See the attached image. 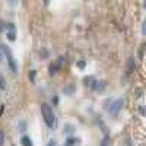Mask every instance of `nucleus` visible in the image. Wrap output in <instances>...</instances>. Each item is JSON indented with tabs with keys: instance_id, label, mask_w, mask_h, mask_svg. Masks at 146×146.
Returning a JSON list of instances; mask_svg holds the SVG:
<instances>
[{
	"instance_id": "f257e3e1",
	"label": "nucleus",
	"mask_w": 146,
	"mask_h": 146,
	"mask_svg": "<svg viewBox=\"0 0 146 146\" xmlns=\"http://www.w3.org/2000/svg\"><path fill=\"white\" fill-rule=\"evenodd\" d=\"M41 115H42V120H44L45 126L50 130H54L56 129V114L53 111V108L45 102L41 104Z\"/></svg>"
},
{
	"instance_id": "f03ea898",
	"label": "nucleus",
	"mask_w": 146,
	"mask_h": 146,
	"mask_svg": "<svg viewBox=\"0 0 146 146\" xmlns=\"http://www.w3.org/2000/svg\"><path fill=\"white\" fill-rule=\"evenodd\" d=\"M124 107V98H115V100H107L105 104H104V108H105V111L110 114V115H118V113L123 110Z\"/></svg>"
},
{
	"instance_id": "7ed1b4c3",
	"label": "nucleus",
	"mask_w": 146,
	"mask_h": 146,
	"mask_svg": "<svg viewBox=\"0 0 146 146\" xmlns=\"http://www.w3.org/2000/svg\"><path fill=\"white\" fill-rule=\"evenodd\" d=\"M0 47H2V50L6 56V60H7V64H9V69L12 70V73H18V64L15 62V58H13V54H12L10 51V48L7 45H3V44H0Z\"/></svg>"
},
{
	"instance_id": "20e7f679",
	"label": "nucleus",
	"mask_w": 146,
	"mask_h": 146,
	"mask_svg": "<svg viewBox=\"0 0 146 146\" xmlns=\"http://www.w3.org/2000/svg\"><path fill=\"white\" fill-rule=\"evenodd\" d=\"M6 38L10 41V42H15L16 41V31H15V25L10 22H6Z\"/></svg>"
},
{
	"instance_id": "39448f33",
	"label": "nucleus",
	"mask_w": 146,
	"mask_h": 146,
	"mask_svg": "<svg viewBox=\"0 0 146 146\" xmlns=\"http://www.w3.org/2000/svg\"><path fill=\"white\" fill-rule=\"evenodd\" d=\"M107 88V83L104 80H95L94 85H92V89L96 92V94H102Z\"/></svg>"
},
{
	"instance_id": "423d86ee",
	"label": "nucleus",
	"mask_w": 146,
	"mask_h": 146,
	"mask_svg": "<svg viewBox=\"0 0 146 146\" xmlns=\"http://www.w3.org/2000/svg\"><path fill=\"white\" fill-rule=\"evenodd\" d=\"M60 67H62V64H60L58 62H54V63H51L50 66H48V75H50V76H54V75H57V72L60 70Z\"/></svg>"
},
{
	"instance_id": "0eeeda50",
	"label": "nucleus",
	"mask_w": 146,
	"mask_h": 146,
	"mask_svg": "<svg viewBox=\"0 0 146 146\" xmlns=\"http://www.w3.org/2000/svg\"><path fill=\"white\" fill-rule=\"evenodd\" d=\"M75 131H76V126H75V124H72V123H66V124L63 126V133H64V135H67V136L73 135Z\"/></svg>"
},
{
	"instance_id": "6e6552de",
	"label": "nucleus",
	"mask_w": 146,
	"mask_h": 146,
	"mask_svg": "<svg viewBox=\"0 0 146 146\" xmlns=\"http://www.w3.org/2000/svg\"><path fill=\"white\" fill-rule=\"evenodd\" d=\"M21 145H22V146H34L31 136H28V135H23V136L21 137Z\"/></svg>"
},
{
	"instance_id": "1a4fd4ad",
	"label": "nucleus",
	"mask_w": 146,
	"mask_h": 146,
	"mask_svg": "<svg viewBox=\"0 0 146 146\" xmlns=\"http://www.w3.org/2000/svg\"><path fill=\"white\" fill-rule=\"evenodd\" d=\"M135 66H136L135 58H133V57H129V60H127V64H126L127 73H130V72H133V70H135Z\"/></svg>"
},
{
	"instance_id": "9d476101",
	"label": "nucleus",
	"mask_w": 146,
	"mask_h": 146,
	"mask_svg": "<svg viewBox=\"0 0 146 146\" xmlns=\"http://www.w3.org/2000/svg\"><path fill=\"white\" fill-rule=\"evenodd\" d=\"M16 129H18L21 133L25 131V130H27V121H25V120H19L18 124H16Z\"/></svg>"
},
{
	"instance_id": "9b49d317",
	"label": "nucleus",
	"mask_w": 146,
	"mask_h": 146,
	"mask_svg": "<svg viewBox=\"0 0 146 146\" xmlns=\"http://www.w3.org/2000/svg\"><path fill=\"white\" fill-rule=\"evenodd\" d=\"M78 137H73V136H69L67 139H66V146H75L76 143H78Z\"/></svg>"
},
{
	"instance_id": "f8f14e48",
	"label": "nucleus",
	"mask_w": 146,
	"mask_h": 146,
	"mask_svg": "<svg viewBox=\"0 0 146 146\" xmlns=\"http://www.w3.org/2000/svg\"><path fill=\"white\" fill-rule=\"evenodd\" d=\"M94 82H95V78H94V76H88V78H85V79H83V83L86 85V86H89V88H92Z\"/></svg>"
},
{
	"instance_id": "ddd939ff",
	"label": "nucleus",
	"mask_w": 146,
	"mask_h": 146,
	"mask_svg": "<svg viewBox=\"0 0 146 146\" xmlns=\"http://www.w3.org/2000/svg\"><path fill=\"white\" fill-rule=\"evenodd\" d=\"M6 89V82H5V76L2 75V72H0V91H5Z\"/></svg>"
},
{
	"instance_id": "4468645a",
	"label": "nucleus",
	"mask_w": 146,
	"mask_h": 146,
	"mask_svg": "<svg viewBox=\"0 0 146 146\" xmlns=\"http://www.w3.org/2000/svg\"><path fill=\"white\" fill-rule=\"evenodd\" d=\"M6 3H7L10 7H18V5H19V0H6Z\"/></svg>"
},
{
	"instance_id": "2eb2a0df",
	"label": "nucleus",
	"mask_w": 146,
	"mask_h": 146,
	"mask_svg": "<svg viewBox=\"0 0 146 146\" xmlns=\"http://www.w3.org/2000/svg\"><path fill=\"white\" fill-rule=\"evenodd\" d=\"M76 67L80 69V70H83L85 67H86V62H85V60H79V62L76 63Z\"/></svg>"
},
{
	"instance_id": "dca6fc26",
	"label": "nucleus",
	"mask_w": 146,
	"mask_h": 146,
	"mask_svg": "<svg viewBox=\"0 0 146 146\" xmlns=\"http://www.w3.org/2000/svg\"><path fill=\"white\" fill-rule=\"evenodd\" d=\"M142 35L146 36V18H145L143 22H142Z\"/></svg>"
},
{
	"instance_id": "f3484780",
	"label": "nucleus",
	"mask_w": 146,
	"mask_h": 146,
	"mask_svg": "<svg viewBox=\"0 0 146 146\" xmlns=\"http://www.w3.org/2000/svg\"><path fill=\"white\" fill-rule=\"evenodd\" d=\"M3 143H5V131L0 129V146H3Z\"/></svg>"
},
{
	"instance_id": "a211bd4d",
	"label": "nucleus",
	"mask_w": 146,
	"mask_h": 146,
	"mask_svg": "<svg viewBox=\"0 0 146 146\" xmlns=\"http://www.w3.org/2000/svg\"><path fill=\"white\" fill-rule=\"evenodd\" d=\"M29 80H31L32 83L35 82V70H31V72H29Z\"/></svg>"
},
{
	"instance_id": "6ab92c4d",
	"label": "nucleus",
	"mask_w": 146,
	"mask_h": 146,
	"mask_svg": "<svg viewBox=\"0 0 146 146\" xmlns=\"http://www.w3.org/2000/svg\"><path fill=\"white\" fill-rule=\"evenodd\" d=\"M45 146H58V143H57V140H54V139H51L50 142H48Z\"/></svg>"
},
{
	"instance_id": "aec40b11",
	"label": "nucleus",
	"mask_w": 146,
	"mask_h": 146,
	"mask_svg": "<svg viewBox=\"0 0 146 146\" xmlns=\"http://www.w3.org/2000/svg\"><path fill=\"white\" fill-rule=\"evenodd\" d=\"M64 94H66V95H72V94H73V88H72V86L66 88V89H64Z\"/></svg>"
},
{
	"instance_id": "412c9836",
	"label": "nucleus",
	"mask_w": 146,
	"mask_h": 146,
	"mask_svg": "<svg viewBox=\"0 0 146 146\" xmlns=\"http://www.w3.org/2000/svg\"><path fill=\"white\" fill-rule=\"evenodd\" d=\"M139 111H140V114H142V115H146V107L140 105V107H139Z\"/></svg>"
},
{
	"instance_id": "4be33fe9",
	"label": "nucleus",
	"mask_w": 146,
	"mask_h": 146,
	"mask_svg": "<svg viewBox=\"0 0 146 146\" xmlns=\"http://www.w3.org/2000/svg\"><path fill=\"white\" fill-rule=\"evenodd\" d=\"M3 29L6 31V23H5V22H3L2 19H0V32H2Z\"/></svg>"
},
{
	"instance_id": "5701e85b",
	"label": "nucleus",
	"mask_w": 146,
	"mask_h": 146,
	"mask_svg": "<svg viewBox=\"0 0 146 146\" xmlns=\"http://www.w3.org/2000/svg\"><path fill=\"white\" fill-rule=\"evenodd\" d=\"M3 57H5V53H3V50H2V47H0V63L3 62Z\"/></svg>"
},
{
	"instance_id": "b1692460",
	"label": "nucleus",
	"mask_w": 146,
	"mask_h": 146,
	"mask_svg": "<svg viewBox=\"0 0 146 146\" xmlns=\"http://www.w3.org/2000/svg\"><path fill=\"white\" fill-rule=\"evenodd\" d=\"M143 7L146 9V0H145V2H143Z\"/></svg>"
},
{
	"instance_id": "393cba45",
	"label": "nucleus",
	"mask_w": 146,
	"mask_h": 146,
	"mask_svg": "<svg viewBox=\"0 0 146 146\" xmlns=\"http://www.w3.org/2000/svg\"><path fill=\"white\" fill-rule=\"evenodd\" d=\"M48 2H50V0H44V3H45V5H48Z\"/></svg>"
}]
</instances>
